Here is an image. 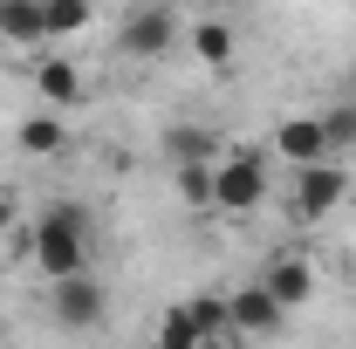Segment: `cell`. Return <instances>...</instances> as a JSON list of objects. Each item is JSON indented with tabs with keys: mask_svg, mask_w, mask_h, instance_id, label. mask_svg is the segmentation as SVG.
<instances>
[{
	"mask_svg": "<svg viewBox=\"0 0 356 349\" xmlns=\"http://www.w3.org/2000/svg\"><path fill=\"white\" fill-rule=\"evenodd\" d=\"M185 48H192L213 76H226V69H233V55H240V35H233V21L213 14V21H192V28H185Z\"/></svg>",
	"mask_w": 356,
	"mask_h": 349,
	"instance_id": "cell-10",
	"label": "cell"
},
{
	"mask_svg": "<svg viewBox=\"0 0 356 349\" xmlns=\"http://www.w3.org/2000/svg\"><path fill=\"white\" fill-rule=\"evenodd\" d=\"M261 281H267V295L288 308V315H302V308L315 302V267L302 261V254H274V261L261 267Z\"/></svg>",
	"mask_w": 356,
	"mask_h": 349,
	"instance_id": "cell-8",
	"label": "cell"
},
{
	"mask_svg": "<svg viewBox=\"0 0 356 349\" xmlns=\"http://www.w3.org/2000/svg\"><path fill=\"white\" fill-rule=\"evenodd\" d=\"M151 349H213V343H206V329L192 322V308L172 302L165 315H158V336H151Z\"/></svg>",
	"mask_w": 356,
	"mask_h": 349,
	"instance_id": "cell-15",
	"label": "cell"
},
{
	"mask_svg": "<svg viewBox=\"0 0 356 349\" xmlns=\"http://www.w3.org/2000/svg\"><path fill=\"white\" fill-rule=\"evenodd\" d=\"M165 151H172V165H220V137L206 131V124H178L172 137H165Z\"/></svg>",
	"mask_w": 356,
	"mask_h": 349,
	"instance_id": "cell-14",
	"label": "cell"
},
{
	"mask_svg": "<svg viewBox=\"0 0 356 349\" xmlns=\"http://www.w3.org/2000/svg\"><path fill=\"white\" fill-rule=\"evenodd\" d=\"M267 151L288 158L295 172H302V165H322V158H336V151H329V131H322V117H281Z\"/></svg>",
	"mask_w": 356,
	"mask_h": 349,
	"instance_id": "cell-7",
	"label": "cell"
},
{
	"mask_svg": "<svg viewBox=\"0 0 356 349\" xmlns=\"http://www.w3.org/2000/svg\"><path fill=\"white\" fill-rule=\"evenodd\" d=\"M35 96H42V110H76L83 103V69L69 55H42L35 62Z\"/></svg>",
	"mask_w": 356,
	"mask_h": 349,
	"instance_id": "cell-9",
	"label": "cell"
},
{
	"mask_svg": "<svg viewBox=\"0 0 356 349\" xmlns=\"http://www.w3.org/2000/svg\"><path fill=\"white\" fill-rule=\"evenodd\" d=\"M14 144H21L28 158H62V151H69V124H62V110H35V117H21Z\"/></svg>",
	"mask_w": 356,
	"mask_h": 349,
	"instance_id": "cell-11",
	"label": "cell"
},
{
	"mask_svg": "<svg viewBox=\"0 0 356 349\" xmlns=\"http://www.w3.org/2000/svg\"><path fill=\"white\" fill-rule=\"evenodd\" d=\"M89 21H96V0H42V28H48V48L55 42H76Z\"/></svg>",
	"mask_w": 356,
	"mask_h": 349,
	"instance_id": "cell-13",
	"label": "cell"
},
{
	"mask_svg": "<svg viewBox=\"0 0 356 349\" xmlns=\"http://www.w3.org/2000/svg\"><path fill=\"white\" fill-rule=\"evenodd\" d=\"M192 308V322H199V329H206V343L220 349V343H240V336H233V315H226V295H199V302H185Z\"/></svg>",
	"mask_w": 356,
	"mask_h": 349,
	"instance_id": "cell-16",
	"label": "cell"
},
{
	"mask_svg": "<svg viewBox=\"0 0 356 349\" xmlns=\"http://www.w3.org/2000/svg\"><path fill=\"white\" fill-rule=\"evenodd\" d=\"M322 131H329V151H336V158L356 151V96H350V103H336V110H322Z\"/></svg>",
	"mask_w": 356,
	"mask_h": 349,
	"instance_id": "cell-18",
	"label": "cell"
},
{
	"mask_svg": "<svg viewBox=\"0 0 356 349\" xmlns=\"http://www.w3.org/2000/svg\"><path fill=\"white\" fill-rule=\"evenodd\" d=\"M336 206H350V172H343V158H322V165H302L295 172V192H288V213L315 226V219H329Z\"/></svg>",
	"mask_w": 356,
	"mask_h": 349,
	"instance_id": "cell-4",
	"label": "cell"
},
{
	"mask_svg": "<svg viewBox=\"0 0 356 349\" xmlns=\"http://www.w3.org/2000/svg\"><path fill=\"white\" fill-rule=\"evenodd\" d=\"M0 42H14V48H48L42 0H0Z\"/></svg>",
	"mask_w": 356,
	"mask_h": 349,
	"instance_id": "cell-12",
	"label": "cell"
},
{
	"mask_svg": "<svg viewBox=\"0 0 356 349\" xmlns=\"http://www.w3.org/2000/svg\"><path fill=\"white\" fill-rule=\"evenodd\" d=\"M14 226H21V199H14V192H7V185H0V240H7V233H14Z\"/></svg>",
	"mask_w": 356,
	"mask_h": 349,
	"instance_id": "cell-19",
	"label": "cell"
},
{
	"mask_svg": "<svg viewBox=\"0 0 356 349\" xmlns=\"http://www.w3.org/2000/svg\"><path fill=\"white\" fill-rule=\"evenodd\" d=\"M226 315H233V336H254V343H267V336L288 329V308L267 295V281H240L226 295Z\"/></svg>",
	"mask_w": 356,
	"mask_h": 349,
	"instance_id": "cell-6",
	"label": "cell"
},
{
	"mask_svg": "<svg viewBox=\"0 0 356 349\" xmlns=\"http://www.w3.org/2000/svg\"><path fill=\"white\" fill-rule=\"evenodd\" d=\"M21 233H28V261H35L42 281L89 274V213L76 206V199H48Z\"/></svg>",
	"mask_w": 356,
	"mask_h": 349,
	"instance_id": "cell-1",
	"label": "cell"
},
{
	"mask_svg": "<svg viewBox=\"0 0 356 349\" xmlns=\"http://www.w3.org/2000/svg\"><path fill=\"white\" fill-rule=\"evenodd\" d=\"M48 315H55V329H103V315H110V295H103V281L96 274H69V281H48Z\"/></svg>",
	"mask_w": 356,
	"mask_h": 349,
	"instance_id": "cell-5",
	"label": "cell"
},
{
	"mask_svg": "<svg viewBox=\"0 0 356 349\" xmlns=\"http://www.w3.org/2000/svg\"><path fill=\"white\" fill-rule=\"evenodd\" d=\"M178 172V199L192 213H213V165H172Z\"/></svg>",
	"mask_w": 356,
	"mask_h": 349,
	"instance_id": "cell-17",
	"label": "cell"
},
{
	"mask_svg": "<svg viewBox=\"0 0 356 349\" xmlns=\"http://www.w3.org/2000/svg\"><path fill=\"white\" fill-rule=\"evenodd\" d=\"M267 192H274V178H267V158L254 151V144H233V151H220V165H213V213H261Z\"/></svg>",
	"mask_w": 356,
	"mask_h": 349,
	"instance_id": "cell-2",
	"label": "cell"
},
{
	"mask_svg": "<svg viewBox=\"0 0 356 349\" xmlns=\"http://www.w3.org/2000/svg\"><path fill=\"white\" fill-rule=\"evenodd\" d=\"M178 42H185V28H178V14L165 0H144L137 14H124V28H117V48L131 62H165Z\"/></svg>",
	"mask_w": 356,
	"mask_h": 349,
	"instance_id": "cell-3",
	"label": "cell"
}]
</instances>
